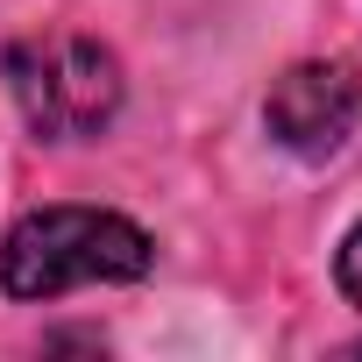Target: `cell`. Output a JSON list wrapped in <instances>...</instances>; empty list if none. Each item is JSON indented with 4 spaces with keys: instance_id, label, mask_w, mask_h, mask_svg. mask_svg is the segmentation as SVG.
<instances>
[{
    "instance_id": "6da1fadb",
    "label": "cell",
    "mask_w": 362,
    "mask_h": 362,
    "mask_svg": "<svg viewBox=\"0 0 362 362\" xmlns=\"http://www.w3.org/2000/svg\"><path fill=\"white\" fill-rule=\"evenodd\" d=\"M149 263H156V249L128 214L43 206L8 228L0 284H8V298H57L78 284H135V277H149Z\"/></svg>"
},
{
    "instance_id": "7a4b0ae2",
    "label": "cell",
    "mask_w": 362,
    "mask_h": 362,
    "mask_svg": "<svg viewBox=\"0 0 362 362\" xmlns=\"http://www.w3.org/2000/svg\"><path fill=\"white\" fill-rule=\"evenodd\" d=\"M8 86L43 142H86L121 114V64L93 36H22L8 50Z\"/></svg>"
},
{
    "instance_id": "3957f363",
    "label": "cell",
    "mask_w": 362,
    "mask_h": 362,
    "mask_svg": "<svg viewBox=\"0 0 362 362\" xmlns=\"http://www.w3.org/2000/svg\"><path fill=\"white\" fill-rule=\"evenodd\" d=\"M263 121H270V135H277L291 156L320 163V156H334V149L355 135V121H362V78H355L348 64H334V57L291 64V71L270 86Z\"/></svg>"
},
{
    "instance_id": "277c9868",
    "label": "cell",
    "mask_w": 362,
    "mask_h": 362,
    "mask_svg": "<svg viewBox=\"0 0 362 362\" xmlns=\"http://www.w3.org/2000/svg\"><path fill=\"white\" fill-rule=\"evenodd\" d=\"M334 277H341V291H348V305H362V228L341 242V256H334Z\"/></svg>"
}]
</instances>
